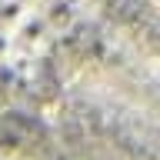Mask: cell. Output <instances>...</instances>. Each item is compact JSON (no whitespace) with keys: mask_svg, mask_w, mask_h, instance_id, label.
I'll return each mask as SVG.
<instances>
[{"mask_svg":"<svg viewBox=\"0 0 160 160\" xmlns=\"http://www.w3.org/2000/svg\"><path fill=\"white\" fill-rule=\"evenodd\" d=\"M50 37H53L50 27L43 23L40 13H33V10H27V13L20 17V23L10 30V43H13V50H17L20 57H27V60L40 57V53L47 50Z\"/></svg>","mask_w":160,"mask_h":160,"instance_id":"1","label":"cell"},{"mask_svg":"<svg viewBox=\"0 0 160 160\" xmlns=\"http://www.w3.org/2000/svg\"><path fill=\"white\" fill-rule=\"evenodd\" d=\"M40 17L50 27V33L60 37V33L73 30V23H77V3L73 0H47V10H40Z\"/></svg>","mask_w":160,"mask_h":160,"instance_id":"2","label":"cell"}]
</instances>
